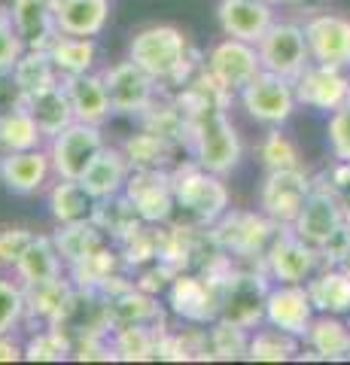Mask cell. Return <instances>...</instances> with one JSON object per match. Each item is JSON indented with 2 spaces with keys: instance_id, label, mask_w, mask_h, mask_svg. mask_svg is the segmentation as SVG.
Wrapping results in <instances>:
<instances>
[{
  "instance_id": "cell-16",
  "label": "cell",
  "mask_w": 350,
  "mask_h": 365,
  "mask_svg": "<svg viewBox=\"0 0 350 365\" xmlns=\"http://www.w3.org/2000/svg\"><path fill=\"white\" fill-rule=\"evenodd\" d=\"M125 198L146 225H165L177 210L171 170H131Z\"/></svg>"
},
{
  "instance_id": "cell-36",
  "label": "cell",
  "mask_w": 350,
  "mask_h": 365,
  "mask_svg": "<svg viewBox=\"0 0 350 365\" xmlns=\"http://www.w3.org/2000/svg\"><path fill=\"white\" fill-rule=\"evenodd\" d=\"M95 225L104 232L107 241L113 244H122L131 232H138V228L143 225V220L138 216V210H134V204L125 198V192L116 198H107L98 204V213H95Z\"/></svg>"
},
{
  "instance_id": "cell-12",
  "label": "cell",
  "mask_w": 350,
  "mask_h": 365,
  "mask_svg": "<svg viewBox=\"0 0 350 365\" xmlns=\"http://www.w3.org/2000/svg\"><path fill=\"white\" fill-rule=\"evenodd\" d=\"M201 67H205L225 91H232V95L241 91L244 86H250L253 79L262 73L259 49L253 43H244V40H235V37H225L222 43L213 46Z\"/></svg>"
},
{
  "instance_id": "cell-31",
  "label": "cell",
  "mask_w": 350,
  "mask_h": 365,
  "mask_svg": "<svg viewBox=\"0 0 350 365\" xmlns=\"http://www.w3.org/2000/svg\"><path fill=\"white\" fill-rule=\"evenodd\" d=\"M122 265H125V259H122L119 247H110V241L104 247H98L95 253H88L86 259H80L76 265L67 268V274H71L73 287L80 289H104L107 283L113 277H119Z\"/></svg>"
},
{
  "instance_id": "cell-11",
  "label": "cell",
  "mask_w": 350,
  "mask_h": 365,
  "mask_svg": "<svg viewBox=\"0 0 350 365\" xmlns=\"http://www.w3.org/2000/svg\"><path fill=\"white\" fill-rule=\"evenodd\" d=\"M259 49V61L262 71L296 79L304 67L311 64V52H308V40H304V28L296 21H274L265 37L256 43Z\"/></svg>"
},
{
  "instance_id": "cell-44",
  "label": "cell",
  "mask_w": 350,
  "mask_h": 365,
  "mask_svg": "<svg viewBox=\"0 0 350 365\" xmlns=\"http://www.w3.org/2000/svg\"><path fill=\"white\" fill-rule=\"evenodd\" d=\"M326 137H329V150L338 162H350V104H344L329 116Z\"/></svg>"
},
{
  "instance_id": "cell-23",
  "label": "cell",
  "mask_w": 350,
  "mask_h": 365,
  "mask_svg": "<svg viewBox=\"0 0 350 365\" xmlns=\"http://www.w3.org/2000/svg\"><path fill=\"white\" fill-rule=\"evenodd\" d=\"M73 280L71 274H61V277L34 283L25 287V302H28V319L37 326H58L61 317L67 311V304L73 299Z\"/></svg>"
},
{
  "instance_id": "cell-49",
  "label": "cell",
  "mask_w": 350,
  "mask_h": 365,
  "mask_svg": "<svg viewBox=\"0 0 350 365\" xmlns=\"http://www.w3.org/2000/svg\"><path fill=\"white\" fill-rule=\"evenodd\" d=\"M268 4H277V0H268ZM280 4H284V0H280Z\"/></svg>"
},
{
  "instance_id": "cell-8",
  "label": "cell",
  "mask_w": 350,
  "mask_h": 365,
  "mask_svg": "<svg viewBox=\"0 0 350 365\" xmlns=\"http://www.w3.org/2000/svg\"><path fill=\"white\" fill-rule=\"evenodd\" d=\"M311 192H314V177L304 168L268 170L262 189H259V210L274 225L289 228Z\"/></svg>"
},
{
  "instance_id": "cell-22",
  "label": "cell",
  "mask_w": 350,
  "mask_h": 365,
  "mask_svg": "<svg viewBox=\"0 0 350 365\" xmlns=\"http://www.w3.org/2000/svg\"><path fill=\"white\" fill-rule=\"evenodd\" d=\"M21 107L34 116V122H37V128H40V134L46 137V140H52L55 134H61L67 125L76 122L71 95H67L64 83H55L49 88L34 91V95H25L21 98Z\"/></svg>"
},
{
  "instance_id": "cell-4",
  "label": "cell",
  "mask_w": 350,
  "mask_h": 365,
  "mask_svg": "<svg viewBox=\"0 0 350 365\" xmlns=\"http://www.w3.org/2000/svg\"><path fill=\"white\" fill-rule=\"evenodd\" d=\"M277 228L268 216L259 210H225L217 222L207 228V237L213 250H222L225 256H241V259H259L262 262L271 237L277 235Z\"/></svg>"
},
{
  "instance_id": "cell-1",
  "label": "cell",
  "mask_w": 350,
  "mask_h": 365,
  "mask_svg": "<svg viewBox=\"0 0 350 365\" xmlns=\"http://www.w3.org/2000/svg\"><path fill=\"white\" fill-rule=\"evenodd\" d=\"M128 58L140 64L159 86H186L198 67L186 34L174 25L140 28L128 43Z\"/></svg>"
},
{
  "instance_id": "cell-14",
  "label": "cell",
  "mask_w": 350,
  "mask_h": 365,
  "mask_svg": "<svg viewBox=\"0 0 350 365\" xmlns=\"http://www.w3.org/2000/svg\"><path fill=\"white\" fill-rule=\"evenodd\" d=\"M292 86H296L299 104L311 107V110L335 113L344 104H350V76H347L344 67L311 61L296 79H292Z\"/></svg>"
},
{
  "instance_id": "cell-37",
  "label": "cell",
  "mask_w": 350,
  "mask_h": 365,
  "mask_svg": "<svg viewBox=\"0 0 350 365\" xmlns=\"http://www.w3.org/2000/svg\"><path fill=\"white\" fill-rule=\"evenodd\" d=\"M159 335L150 326H119L110 332L113 356L125 362H143V359H159Z\"/></svg>"
},
{
  "instance_id": "cell-6",
  "label": "cell",
  "mask_w": 350,
  "mask_h": 365,
  "mask_svg": "<svg viewBox=\"0 0 350 365\" xmlns=\"http://www.w3.org/2000/svg\"><path fill=\"white\" fill-rule=\"evenodd\" d=\"M259 265L271 277V283H308L323 268V259L320 250L302 241L292 228H277Z\"/></svg>"
},
{
  "instance_id": "cell-10",
  "label": "cell",
  "mask_w": 350,
  "mask_h": 365,
  "mask_svg": "<svg viewBox=\"0 0 350 365\" xmlns=\"http://www.w3.org/2000/svg\"><path fill=\"white\" fill-rule=\"evenodd\" d=\"M101 76H104L113 113H119V116H143V113L155 104L159 88H162L140 64H134L131 58L116 61Z\"/></svg>"
},
{
  "instance_id": "cell-32",
  "label": "cell",
  "mask_w": 350,
  "mask_h": 365,
  "mask_svg": "<svg viewBox=\"0 0 350 365\" xmlns=\"http://www.w3.org/2000/svg\"><path fill=\"white\" fill-rule=\"evenodd\" d=\"M174 150H177L174 143H168L165 137H159L150 128H143L140 134H131L122 143V153H125L131 170H171Z\"/></svg>"
},
{
  "instance_id": "cell-17",
  "label": "cell",
  "mask_w": 350,
  "mask_h": 365,
  "mask_svg": "<svg viewBox=\"0 0 350 365\" xmlns=\"http://www.w3.org/2000/svg\"><path fill=\"white\" fill-rule=\"evenodd\" d=\"M304 40H308L311 61L350 67V19L341 13H314L304 21Z\"/></svg>"
},
{
  "instance_id": "cell-3",
  "label": "cell",
  "mask_w": 350,
  "mask_h": 365,
  "mask_svg": "<svg viewBox=\"0 0 350 365\" xmlns=\"http://www.w3.org/2000/svg\"><path fill=\"white\" fill-rule=\"evenodd\" d=\"M271 289V277L259 265L256 271L250 268H235L222 277L220 289V317L232 326L253 329L265 323V299Z\"/></svg>"
},
{
  "instance_id": "cell-42",
  "label": "cell",
  "mask_w": 350,
  "mask_h": 365,
  "mask_svg": "<svg viewBox=\"0 0 350 365\" xmlns=\"http://www.w3.org/2000/svg\"><path fill=\"white\" fill-rule=\"evenodd\" d=\"M25 319H28L25 287H21L19 280L0 277V335L16 332Z\"/></svg>"
},
{
  "instance_id": "cell-25",
  "label": "cell",
  "mask_w": 350,
  "mask_h": 365,
  "mask_svg": "<svg viewBox=\"0 0 350 365\" xmlns=\"http://www.w3.org/2000/svg\"><path fill=\"white\" fill-rule=\"evenodd\" d=\"M98 198L86 189L83 180H61L52 182L49 189V213L58 225L71 222H92L98 213Z\"/></svg>"
},
{
  "instance_id": "cell-18",
  "label": "cell",
  "mask_w": 350,
  "mask_h": 365,
  "mask_svg": "<svg viewBox=\"0 0 350 365\" xmlns=\"http://www.w3.org/2000/svg\"><path fill=\"white\" fill-rule=\"evenodd\" d=\"M52 174V158L43 146L0 155V182L16 195H37L46 189Z\"/></svg>"
},
{
  "instance_id": "cell-2",
  "label": "cell",
  "mask_w": 350,
  "mask_h": 365,
  "mask_svg": "<svg viewBox=\"0 0 350 365\" xmlns=\"http://www.w3.org/2000/svg\"><path fill=\"white\" fill-rule=\"evenodd\" d=\"M171 182H174L177 210H183L189 216V222L210 228L229 210V189H225L222 177L210 174L198 162L171 168Z\"/></svg>"
},
{
  "instance_id": "cell-35",
  "label": "cell",
  "mask_w": 350,
  "mask_h": 365,
  "mask_svg": "<svg viewBox=\"0 0 350 365\" xmlns=\"http://www.w3.org/2000/svg\"><path fill=\"white\" fill-rule=\"evenodd\" d=\"M52 244L58 250V256L67 268L76 265L80 259H86L88 253H95L98 247L107 244L104 232L92 222H71V225H58V232L52 235Z\"/></svg>"
},
{
  "instance_id": "cell-30",
  "label": "cell",
  "mask_w": 350,
  "mask_h": 365,
  "mask_svg": "<svg viewBox=\"0 0 350 365\" xmlns=\"http://www.w3.org/2000/svg\"><path fill=\"white\" fill-rule=\"evenodd\" d=\"M49 58L55 64L61 79L67 76H80L95 71L98 64V43L95 37H71V34H58L52 43H49Z\"/></svg>"
},
{
  "instance_id": "cell-40",
  "label": "cell",
  "mask_w": 350,
  "mask_h": 365,
  "mask_svg": "<svg viewBox=\"0 0 350 365\" xmlns=\"http://www.w3.org/2000/svg\"><path fill=\"white\" fill-rule=\"evenodd\" d=\"M210 341V359H241L247 356V344H250V329L232 326L225 319H213L207 329Z\"/></svg>"
},
{
  "instance_id": "cell-28",
  "label": "cell",
  "mask_w": 350,
  "mask_h": 365,
  "mask_svg": "<svg viewBox=\"0 0 350 365\" xmlns=\"http://www.w3.org/2000/svg\"><path fill=\"white\" fill-rule=\"evenodd\" d=\"M308 292H311V302L317 307V314L350 317V271L323 265L308 280Z\"/></svg>"
},
{
  "instance_id": "cell-39",
  "label": "cell",
  "mask_w": 350,
  "mask_h": 365,
  "mask_svg": "<svg viewBox=\"0 0 350 365\" xmlns=\"http://www.w3.org/2000/svg\"><path fill=\"white\" fill-rule=\"evenodd\" d=\"M25 359L31 362H61L73 359V338L61 326H40L37 335L28 338Z\"/></svg>"
},
{
  "instance_id": "cell-20",
  "label": "cell",
  "mask_w": 350,
  "mask_h": 365,
  "mask_svg": "<svg viewBox=\"0 0 350 365\" xmlns=\"http://www.w3.org/2000/svg\"><path fill=\"white\" fill-rule=\"evenodd\" d=\"M9 19L25 49H49V43L58 37L55 6L46 0H13Z\"/></svg>"
},
{
  "instance_id": "cell-45",
  "label": "cell",
  "mask_w": 350,
  "mask_h": 365,
  "mask_svg": "<svg viewBox=\"0 0 350 365\" xmlns=\"http://www.w3.org/2000/svg\"><path fill=\"white\" fill-rule=\"evenodd\" d=\"M25 52L19 34L13 28V19H9V9H0V73H9L13 64L19 61V55Z\"/></svg>"
},
{
  "instance_id": "cell-46",
  "label": "cell",
  "mask_w": 350,
  "mask_h": 365,
  "mask_svg": "<svg viewBox=\"0 0 350 365\" xmlns=\"http://www.w3.org/2000/svg\"><path fill=\"white\" fill-rule=\"evenodd\" d=\"M326 186H329L335 195L341 198L344 210L350 216V162H338V158H335V165L326 170Z\"/></svg>"
},
{
  "instance_id": "cell-24",
  "label": "cell",
  "mask_w": 350,
  "mask_h": 365,
  "mask_svg": "<svg viewBox=\"0 0 350 365\" xmlns=\"http://www.w3.org/2000/svg\"><path fill=\"white\" fill-rule=\"evenodd\" d=\"M128 177H131V165L125 153H122V146H104L83 174V182L98 201H107L125 192Z\"/></svg>"
},
{
  "instance_id": "cell-9",
  "label": "cell",
  "mask_w": 350,
  "mask_h": 365,
  "mask_svg": "<svg viewBox=\"0 0 350 365\" xmlns=\"http://www.w3.org/2000/svg\"><path fill=\"white\" fill-rule=\"evenodd\" d=\"M104 134L98 125H86V122H73L67 125L61 134H55L49 140V158H52V170L61 180H83L88 165L95 162V155L104 150Z\"/></svg>"
},
{
  "instance_id": "cell-5",
  "label": "cell",
  "mask_w": 350,
  "mask_h": 365,
  "mask_svg": "<svg viewBox=\"0 0 350 365\" xmlns=\"http://www.w3.org/2000/svg\"><path fill=\"white\" fill-rule=\"evenodd\" d=\"M229 271H205V274L177 271V277L171 280V287H168L171 311L195 326L213 323V319L220 317V289H222V277Z\"/></svg>"
},
{
  "instance_id": "cell-26",
  "label": "cell",
  "mask_w": 350,
  "mask_h": 365,
  "mask_svg": "<svg viewBox=\"0 0 350 365\" xmlns=\"http://www.w3.org/2000/svg\"><path fill=\"white\" fill-rule=\"evenodd\" d=\"M302 344L311 350V356L326 362L350 359V323H344V317L335 314H317Z\"/></svg>"
},
{
  "instance_id": "cell-38",
  "label": "cell",
  "mask_w": 350,
  "mask_h": 365,
  "mask_svg": "<svg viewBox=\"0 0 350 365\" xmlns=\"http://www.w3.org/2000/svg\"><path fill=\"white\" fill-rule=\"evenodd\" d=\"M302 338L280 332L274 326H265L259 332L250 335V344H247V359L253 362H287L299 353Z\"/></svg>"
},
{
  "instance_id": "cell-7",
  "label": "cell",
  "mask_w": 350,
  "mask_h": 365,
  "mask_svg": "<svg viewBox=\"0 0 350 365\" xmlns=\"http://www.w3.org/2000/svg\"><path fill=\"white\" fill-rule=\"evenodd\" d=\"M238 98H241V107L247 110V116H250L253 122H259V125H268V128L287 125L289 116L299 107L292 79L268 73V71L259 73L250 86H244L238 91Z\"/></svg>"
},
{
  "instance_id": "cell-21",
  "label": "cell",
  "mask_w": 350,
  "mask_h": 365,
  "mask_svg": "<svg viewBox=\"0 0 350 365\" xmlns=\"http://www.w3.org/2000/svg\"><path fill=\"white\" fill-rule=\"evenodd\" d=\"M67 95H71V104H73V116L76 122H86V125H104L113 116V104H110V95H107V86H104V76L98 71H88L80 76H67L61 79Z\"/></svg>"
},
{
  "instance_id": "cell-48",
  "label": "cell",
  "mask_w": 350,
  "mask_h": 365,
  "mask_svg": "<svg viewBox=\"0 0 350 365\" xmlns=\"http://www.w3.org/2000/svg\"><path fill=\"white\" fill-rule=\"evenodd\" d=\"M46 4H52V6H58V4H61V0H46Z\"/></svg>"
},
{
  "instance_id": "cell-33",
  "label": "cell",
  "mask_w": 350,
  "mask_h": 365,
  "mask_svg": "<svg viewBox=\"0 0 350 365\" xmlns=\"http://www.w3.org/2000/svg\"><path fill=\"white\" fill-rule=\"evenodd\" d=\"M9 76H13V86L19 88L21 98L61 83V76H58V71H55V64H52L46 49H25L19 55V61L13 64Z\"/></svg>"
},
{
  "instance_id": "cell-43",
  "label": "cell",
  "mask_w": 350,
  "mask_h": 365,
  "mask_svg": "<svg viewBox=\"0 0 350 365\" xmlns=\"http://www.w3.org/2000/svg\"><path fill=\"white\" fill-rule=\"evenodd\" d=\"M34 241V232L19 225H4L0 228V268H16V262Z\"/></svg>"
},
{
  "instance_id": "cell-47",
  "label": "cell",
  "mask_w": 350,
  "mask_h": 365,
  "mask_svg": "<svg viewBox=\"0 0 350 365\" xmlns=\"http://www.w3.org/2000/svg\"><path fill=\"white\" fill-rule=\"evenodd\" d=\"M25 359V344H19L13 332L0 335V362H19Z\"/></svg>"
},
{
  "instance_id": "cell-34",
  "label": "cell",
  "mask_w": 350,
  "mask_h": 365,
  "mask_svg": "<svg viewBox=\"0 0 350 365\" xmlns=\"http://www.w3.org/2000/svg\"><path fill=\"white\" fill-rule=\"evenodd\" d=\"M46 143V137L40 134L37 122L31 113L21 107V101L16 107H6L0 113V150L4 153H21V150H37Z\"/></svg>"
},
{
  "instance_id": "cell-29",
  "label": "cell",
  "mask_w": 350,
  "mask_h": 365,
  "mask_svg": "<svg viewBox=\"0 0 350 365\" xmlns=\"http://www.w3.org/2000/svg\"><path fill=\"white\" fill-rule=\"evenodd\" d=\"M64 262L55 250L52 237H43V235H34V241L28 244V250L21 253V259L16 262V280L21 287H34V283H43V280H52V277H61L64 274Z\"/></svg>"
},
{
  "instance_id": "cell-27",
  "label": "cell",
  "mask_w": 350,
  "mask_h": 365,
  "mask_svg": "<svg viewBox=\"0 0 350 365\" xmlns=\"http://www.w3.org/2000/svg\"><path fill=\"white\" fill-rule=\"evenodd\" d=\"M110 21V0H61L55 6L58 34L71 37H98Z\"/></svg>"
},
{
  "instance_id": "cell-41",
  "label": "cell",
  "mask_w": 350,
  "mask_h": 365,
  "mask_svg": "<svg viewBox=\"0 0 350 365\" xmlns=\"http://www.w3.org/2000/svg\"><path fill=\"white\" fill-rule=\"evenodd\" d=\"M259 158H262L265 170H287V168H302L299 150L280 128H271L262 143H259Z\"/></svg>"
},
{
  "instance_id": "cell-50",
  "label": "cell",
  "mask_w": 350,
  "mask_h": 365,
  "mask_svg": "<svg viewBox=\"0 0 350 365\" xmlns=\"http://www.w3.org/2000/svg\"><path fill=\"white\" fill-rule=\"evenodd\" d=\"M347 228H350V216H347Z\"/></svg>"
},
{
  "instance_id": "cell-15",
  "label": "cell",
  "mask_w": 350,
  "mask_h": 365,
  "mask_svg": "<svg viewBox=\"0 0 350 365\" xmlns=\"http://www.w3.org/2000/svg\"><path fill=\"white\" fill-rule=\"evenodd\" d=\"M314 317H317V307L311 302L308 283H271L265 299V326L304 338Z\"/></svg>"
},
{
  "instance_id": "cell-13",
  "label": "cell",
  "mask_w": 350,
  "mask_h": 365,
  "mask_svg": "<svg viewBox=\"0 0 350 365\" xmlns=\"http://www.w3.org/2000/svg\"><path fill=\"white\" fill-rule=\"evenodd\" d=\"M344 222H347V210H344L341 198H338L326 182L314 180V192L308 195L304 207L299 210V216L292 220L289 228L311 247H323Z\"/></svg>"
},
{
  "instance_id": "cell-19",
  "label": "cell",
  "mask_w": 350,
  "mask_h": 365,
  "mask_svg": "<svg viewBox=\"0 0 350 365\" xmlns=\"http://www.w3.org/2000/svg\"><path fill=\"white\" fill-rule=\"evenodd\" d=\"M217 19L225 37L256 46L274 25V4L268 0H220Z\"/></svg>"
}]
</instances>
